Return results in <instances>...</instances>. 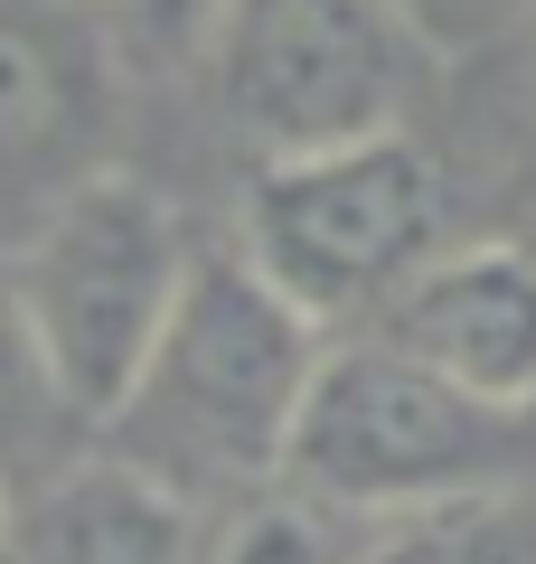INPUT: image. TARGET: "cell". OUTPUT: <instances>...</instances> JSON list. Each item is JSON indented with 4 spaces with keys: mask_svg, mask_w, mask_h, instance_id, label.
Returning <instances> with one entry per match:
<instances>
[{
    "mask_svg": "<svg viewBox=\"0 0 536 564\" xmlns=\"http://www.w3.org/2000/svg\"><path fill=\"white\" fill-rule=\"evenodd\" d=\"M320 358H330V329L301 302H282L245 263V245H199L189 292H179L160 348L141 358L132 395L104 414L95 452L151 470L189 508L255 499L292 462V423Z\"/></svg>",
    "mask_w": 536,
    "mask_h": 564,
    "instance_id": "6da1fadb",
    "label": "cell"
},
{
    "mask_svg": "<svg viewBox=\"0 0 536 564\" xmlns=\"http://www.w3.org/2000/svg\"><path fill=\"white\" fill-rule=\"evenodd\" d=\"M236 245L282 302L349 339V329H377L386 302L452 245V180L415 132L255 161Z\"/></svg>",
    "mask_w": 536,
    "mask_h": 564,
    "instance_id": "7a4b0ae2",
    "label": "cell"
},
{
    "mask_svg": "<svg viewBox=\"0 0 536 564\" xmlns=\"http://www.w3.org/2000/svg\"><path fill=\"white\" fill-rule=\"evenodd\" d=\"M527 452H536V423L471 404L433 367L386 348L377 329H349V339H330L311 395H301L282 480L320 489L357 518L405 527V518H433V508L499 499L527 470Z\"/></svg>",
    "mask_w": 536,
    "mask_h": 564,
    "instance_id": "3957f363",
    "label": "cell"
},
{
    "mask_svg": "<svg viewBox=\"0 0 536 564\" xmlns=\"http://www.w3.org/2000/svg\"><path fill=\"white\" fill-rule=\"evenodd\" d=\"M189 263H199V245L179 226V207L132 170H95L66 198L29 207L10 292H20L85 433H104V414L132 395L141 358L160 348L179 292H189Z\"/></svg>",
    "mask_w": 536,
    "mask_h": 564,
    "instance_id": "277c9868",
    "label": "cell"
},
{
    "mask_svg": "<svg viewBox=\"0 0 536 564\" xmlns=\"http://www.w3.org/2000/svg\"><path fill=\"white\" fill-rule=\"evenodd\" d=\"M424 66L433 47L405 29L396 0H226L199 76L255 161H301L405 132Z\"/></svg>",
    "mask_w": 536,
    "mask_h": 564,
    "instance_id": "5b68a950",
    "label": "cell"
},
{
    "mask_svg": "<svg viewBox=\"0 0 536 564\" xmlns=\"http://www.w3.org/2000/svg\"><path fill=\"white\" fill-rule=\"evenodd\" d=\"M122 39L104 0H0V207H47L114 170Z\"/></svg>",
    "mask_w": 536,
    "mask_h": 564,
    "instance_id": "8992f818",
    "label": "cell"
},
{
    "mask_svg": "<svg viewBox=\"0 0 536 564\" xmlns=\"http://www.w3.org/2000/svg\"><path fill=\"white\" fill-rule=\"evenodd\" d=\"M386 348L433 367L490 414L536 423V245L517 236H452L377 321Z\"/></svg>",
    "mask_w": 536,
    "mask_h": 564,
    "instance_id": "52a82bcc",
    "label": "cell"
},
{
    "mask_svg": "<svg viewBox=\"0 0 536 564\" xmlns=\"http://www.w3.org/2000/svg\"><path fill=\"white\" fill-rule=\"evenodd\" d=\"M207 508L160 489L114 452H76L57 480L20 499V555L10 564H199Z\"/></svg>",
    "mask_w": 536,
    "mask_h": 564,
    "instance_id": "ba28073f",
    "label": "cell"
},
{
    "mask_svg": "<svg viewBox=\"0 0 536 564\" xmlns=\"http://www.w3.org/2000/svg\"><path fill=\"white\" fill-rule=\"evenodd\" d=\"M377 545H386V518H357L301 480H274L255 499L207 508L199 564H367Z\"/></svg>",
    "mask_w": 536,
    "mask_h": 564,
    "instance_id": "9c48e42d",
    "label": "cell"
},
{
    "mask_svg": "<svg viewBox=\"0 0 536 564\" xmlns=\"http://www.w3.org/2000/svg\"><path fill=\"white\" fill-rule=\"evenodd\" d=\"M76 452H95V433L76 423V404H66L57 367H47L39 329H29L20 292H10V263H0V480H57Z\"/></svg>",
    "mask_w": 536,
    "mask_h": 564,
    "instance_id": "30bf717a",
    "label": "cell"
},
{
    "mask_svg": "<svg viewBox=\"0 0 536 564\" xmlns=\"http://www.w3.org/2000/svg\"><path fill=\"white\" fill-rule=\"evenodd\" d=\"M367 564H527V545L499 518V499H471V508H433V518L386 527V545Z\"/></svg>",
    "mask_w": 536,
    "mask_h": 564,
    "instance_id": "8fae6325",
    "label": "cell"
},
{
    "mask_svg": "<svg viewBox=\"0 0 536 564\" xmlns=\"http://www.w3.org/2000/svg\"><path fill=\"white\" fill-rule=\"evenodd\" d=\"M104 20H114V39L132 47V57L199 66L207 39H217V20H226V0H104Z\"/></svg>",
    "mask_w": 536,
    "mask_h": 564,
    "instance_id": "7c38bea8",
    "label": "cell"
},
{
    "mask_svg": "<svg viewBox=\"0 0 536 564\" xmlns=\"http://www.w3.org/2000/svg\"><path fill=\"white\" fill-rule=\"evenodd\" d=\"M396 10H405V29H415L433 57H471V47L508 39L536 0H396Z\"/></svg>",
    "mask_w": 536,
    "mask_h": 564,
    "instance_id": "4fadbf2b",
    "label": "cell"
},
{
    "mask_svg": "<svg viewBox=\"0 0 536 564\" xmlns=\"http://www.w3.org/2000/svg\"><path fill=\"white\" fill-rule=\"evenodd\" d=\"M20 499H29V489H20V480H0V564L20 555Z\"/></svg>",
    "mask_w": 536,
    "mask_h": 564,
    "instance_id": "5bb4252c",
    "label": "cell"
}]
</instances>
